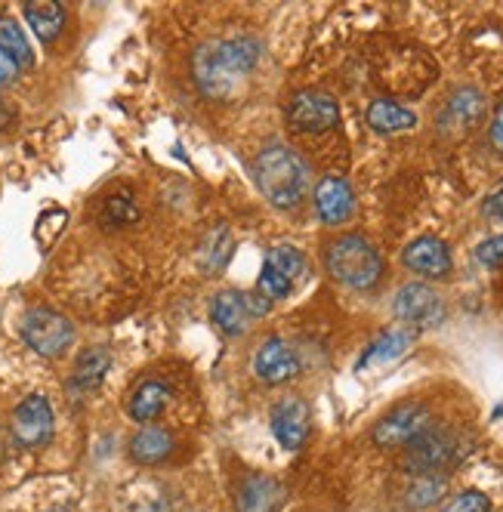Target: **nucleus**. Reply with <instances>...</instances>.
<instances>
[{
	"instance_id": "nucleus-1",
	"label": "nucleus",
	"mask_w": 503,
	"mask_h": 512,
	"mask_svg": "<svg viewBox=\"0 0 503 512\" xmlns=\"http://www.w3.org/2000/svg\"><path fill=\"white\" fill-rule=\"evenodd\" d=\"M263 50L254 38L207 41L195 50V78L207 99H229L247 71L260 62Z\"/></svg>"
},
{
	"instance_id": "nucleus-2",
	"label": "nucleus",
	"mask_w": 503,
	"mask_h": 512,
	"mask_svg": "<svg viewBox=\"0 0 503 512\" xmlns=\"http://www.w3.org/2000/svg\"><path fill=\"white\" fill-rule=\"evenodd\" d=\"M254 179L263 198L275 207H297L309 189L306 161L281 142H272L254 161Z\"/></svg>"
},
{
	"instance_id": "nucleus-3",
	"label": "nucleus",
	"mask_w": 503,
	"mask_h": 512,
	"mask_svg": "<svg viewBox=\"0 0 503 512\" xmlns=\"http://www.w3.org/2000/svg\"><path fill=\"white\" fill-rule=\"evenodd\" d=\"M328 272L352 290H368L383 275V260L377 247L362 235H343L328 247Z\"/></svg>"
},
{
	"instance_id": "nucleus-4",
	"label": "nucleus",
	"mask_w": 503,
	"mask_h": 512,
	"mask_svg": "<svg viewBox=\"0 0 503 512\" xmlns=\"http://www.w3.org/2000/svg\"><path fill=\"white\" fill-rule=\"evenodd\" d=\"M405 448V469L411 475H439L457 457V438L451 429L429 423Z\"/></svg>"
},
{
	"instance_id": "nucleus-5",
	"label": "nucleus",
	"mask_w": 503,
	"mask_h": 512,
	"mask_svg": "<svg viewBox=\"0 0 503 512\" xmlns=\"http://www.w3.org/2000/svg\"><path fill=\"white\" fill-rule=\"evenodd\" d=\"M22 340L44 358H59L71 343H75V327L71 321L53 309H31L22 318Z\"/></svg>"
},
{
	"instance_id": "nucleus-6",
	"label": "nucleus",
	"mask_w": 503,
	"mask_h": 512,
	"mask_svg": "<svg viewBox=\"0 0 503 512\" xmlns=\"http://www.w3.org/2000/svg\"><path fill=\"white\" fill-rule=\"evenodd\" d=\"M392 312L399 321L417 327V331H433L445 321V303L429 284L411 281L392 300Z\"/></svg>"
},
{
	"instance_id": "nucleus-7",
	"label": "nucleus",
	"mask_w": 503,
	"mask_h": 512,
	"mask_svg": "<svg viewBox=\"0 0 503 512\" xmlns=\"http://www.w3.org/2000/svg\"><path fill=\"white\" fill-rule=\"evenodd\" d=\"M337 121H340V105L331 93L303 90L287 105V124L300 133H325L337 127Z\"/></svg>"
},
{
	"instance_id": "nucleus-8",
	"label": "nucleus",
	"mask_w": 503,
	"mask_h": 512,
	"mask_svg": "<svg viewBox=\"0 0 503 512\" xmlns=\"http://www.w3.org/2000/svg\"><path fill=\"white\" fill-rule=\"evenodd\" d=\"M433 423L429 408L420 401H408V405L389 411L377 426H374V445L377 448H405L414 438Z\"/></svg>"
},
{
	"instance_id": "nucleus-9",
	"label": "nucleus",
	"mask_w": 503,
	"mask_h": 512,
	"mask_svg": "<svg viewBox=\"0 0 503 512\" xmlns=\"http://www.w3.org/2000/svg\"><path fill=\"white\" fill-rule=\"evenodd\" d=\"M53 435V408L44 395H28L13 411V438L22 448L47 445Z\"/></svg>"
},
{
	"instance_id": "nucleus-10",
	"label": "nucleus",
	"mask_w": 503,
	"mask_h": 512,
	"mask_svg": "<svg viewBox=\"0 0 503 512\" xmlns=\"http://www.w3.org/2000/svg\"><path fill=\"white\" fill-rule=\"evenodd\" d=\"M254 374L269 386L294 380L300 374V358H297L294 346L287 340H281V337L266 340L254 355Z\"/></svg>"
},
{
	"instance_id": "nucleus-11",
	"label": "nucleus",
	"mask_w": 503,
	"mask_h": 512,
	"mask_svg": "<svg viewBox=\"0 0 503 512\" xmlns=\"http://www.w3.org/2000/svg\"><path fill=\"white\" fill-rule=\"evenodd\" d=\"M309 405L303 398H281L272 408V435L278 438V445L284 451H300V445L309 435Z\"/></svg>"
},
{
	"instance_id": "nucleus-12",
	"label": "nucleus",
	"mask_w": 503,
	"mask_h": 512,
	"mask_svg": "<svg viewBox=\"0 0 503 512\" xmlns=\"http://www.w3.org/2000/svg\"><path fill=\"white\" fill-rule=\"evenodd\" d=\"M402 263L414 272V275H423V278H445L451 272V253H448V244L439 241V238H417L405 247L402 253Z\"/></svg>"
},
{
	"instance_id": "nucleus-13",
	"label": "nucleus",
	"mask_w": 503,
	"mask_h": 512,
	"mask_svg": "<svg viewBox=\"0 0 503 512\" xmlns=\"http://www.w3.org/2000/svg\"><path fill=\"white\" fill-rule=\"evenodd\" d=\"M315 210L321 216V223L340 226L355 213V195L349 189V182L340 176H325L315 186Z\"/></svg>"
},
{
	"instance_id": "nucleus-14",
	"label": "nucleus",
	"mask_w": 503,
	"mask_h": 512,
	"mask_svg": "<svg viewBox=\"0 0 503 512\" xmlns=\"http://www.w3.org/2000/svg\"><path fill=\"white\" fill-rule=\"evenodd\" d=\"M414 331L411 327H392V331H386V334H380L365 352H362V358H358V364H355V371L362 374V371H377V368H386V364H392V361H399L411 346H414Z\"/></svg>"
},
{
	"instance_id": "nucleus-15",
	"label": "nucleus",
	"mask_w": 503,
	"mask_h": 512,
	"mask_svg": "<svg viewBox=\"0 0 503 512\" xmlns=\"http://www.w3.org/2000/svg\"><path fill=\"white\" fill-rule=\"evenodd\" d=\"M284 488L272 475H247L238 488V512H278Z\"/></svg>"
},
{
	"instance_id": "nucleus-16",
	"label": "nucleus",
	"mask_w": 503,
	"mask_h": 512,
	"mask_svg": "<svg viewBox=\"0 0 503 512\" xmlns=\"http://www.w3.org/2000/svg\"><path fill=\"white\" fill-rule=\"evenodd\" d=\"M173 454V435L164 426H142L130 438V457L142 466H155Z\"/></svg>"
},
{
	"instance_id": "nucleus-17",
	"label": "nucleus",
	"mask_w": 503,
	"mask_h": 512,
	"mask_svg": "<svg viewBox=\"0 0 503 512\" xmlns=\"http://www.w3.org/2000/svg\"><path fill=\"white\" fill-rule=\"evenodd\" d=\"M368 124L371 130L389 136V133H405V130H414L417 127V115L411 108L392 102V99H377L368 105Z\"/></svg>"
},
{
	"instance_id": "nucleus-18",
	"label": "nucleus",
	"mask_w": 503,
	"mask_h": 512,
	"mask_svg": "<svg viewBox=\"0 0 503 512\" xmlns=\"http://www.w3.org/2000/svg\"><path fill=\"white\" fill-rule=\"evenodd\" d=\"M210 318H213V324H217L226 337L244 334L247 321H250V315L244 309V297L238 294V290H223V294L213 300V306H210Z\"/></svg>"
},
{
	"instance_id": "nucleus-19",
	"label": "nucleus",
	"mask_w": 503,
	"mask_h": 512,
	"mask_svg": "<svg viewBox=\"0 0 503 512\" xmlns=\"http://www.w3.org/2000/svg\"><path fill=\"white\" fill-rule=\"evenodd\" d=\"M167 401H170V389L164 383H158V380H146V383H139L133 389L127 411H130V417L136 423H149L167 408Z\"/></svg>"
},
{
	"instance_id": "nucleus-20",
	"label": "nucleus",
	"mask_w": 503,
	"mask_h": 512,
	"mask_svg": "<svg viewBox=\"0 0 503 512\" xmlns=\"http://www.w3.org/2000/svg\"><path fill=\"white\" fill-rule=\"evenodd\" d=\"M109 368H112L109 349H102V346L84 349L75 361V377H71V386L81 389V392H90L102 383V377L109 374Z\"/></svg>"
},
{
	"instance_id": "nucleus-21",
	"label": "nucleus",
	"mask_w": 503,
	"mask_h": 512,
	"mask_svg": "<svg viewBox=\"0 0 503 512\" xmlns=\"http://www.w3.org/2000/svg\"><path fill=\"white\" fill-rule=\"evenodd\" d=\"M482 105H485V99H482L479 90H473V87H460V90L448 99L445 112H442V121L451 124L454 130H466V127H473V124L479 121Z\"/></svg>"
},
{
	"instance_id": "nucleus-22",
	"label": "nucleus",
	"mask_w": 503,
	"mask_h": 512,
	"mask_svg": "<svg viewBox=\"0 0 503 512\" xmlns=\"http://www.w3.org/2000/svg\"><path fill=\"white\" fill-rule=\"evenodd\" d=\"M25 19L31 31L38 34L44 44H50L65 25V7L56 0H41V4H25Z\"/></svg>"
},
{
	"instance_id": "nucleus-23",
	"label": "nucleus",
	"mask_w": 503,
	"mask_h": 512,
	"mask_svg": "<svg viewBox=\"0 0 503 512\" xmlns=\"http://www.w3.org/2000/svg\"><path fill=\"white\" fill-rule=\"evenodd\" d=\"M229 256H232V232L226 226H217L198 247V263L207 272H217L229 263Z\"/></svg>"
},
{
	"instance_id": "nucleus-24",
	"label": "nucleus",
	"mask_w": 503,
	"mask_h": 512,
	"mask_svg": "<svg viewBox=\"0 0 503 512\" xmlns=\"http://www.w3.org/2000/svg\"><path fill=\"white\" fill-rule=\"evenodd\" d=\"M0 50L10 53L19 65H34V53H31V44L25 38V31L10 16L0 19Z\"/></svg>"
},
{
	"instance_id": "nucleus-25",
	"label": "nucleus",
	"mask_w": 503,
	"mask_h": 512,
	"mask_svg": "<svg viewBox=\"0 0 503 512\" xmlns=\"http://www.w3.org/2000/svg\"><path fill=\"white\" fill-rule=\"evenodd\" d=\"M266 266L275 269L278 275H284L287 281L294 284L306 272V256L297 247H291V244H278V247H272L266 253Z\"/></svg>"
},
{
	"instance_id": "nucleus-26",
	"label": "nucleus",
	"mask_w": 503,
	"mask_h": 512,
	"mask_svg": "<svg viewBox=\"0 0 503 512\" xmlns=\"http://www.w3.org/2000/svg\"><path fill=\"white\" fill-rule=\"evenodd\" d=\"M448 488V479L445 475H414V482L408 488V506L411 509H423V506H433Z\"/></svg>"
},
{
	"instance_id": "nucleus-27",
	"label": "nucleus",
	"mask_w": 503,
	"mask_h": 512,
	"mask_svg": "<svg viewBox=\"0 0 503 512\" xmlns=\"http://www.w3.org/2000/svg\"><path fill=\"white\" fill-rule=\"evenodd\" d=\"M65 223H68V213L59 210V207H50V210H44L38 216V226H34V238H38L41 250L53 247V241L59 238V232L65 229Z\"/></svg>"
},
{
	"instance_id": "nucleus-28",
	"label": "nucleus",
	"mask_w": 503,
	"mask_h": 512,
	"mask_svg": "<svg viewBox=\"0 0 503 512\" xmlns=\"http://www.w3.org/2000/svg\"><path fill=\"white\" fill-rule=\"evenodd\" d=\"M136 219H139V210H136V204H133V198L127 192L109 198V204H105V210H102V223L105 226H127V223H136Z\"/></svg>"
},
{
	"instance_id": "nucleus-29",
	"label": "nucleus",
	"mask_w": 503,
	"mask_h": 512,
	"mask_svg": "<svg viewBox=\"0 0 503 512\" xmlns=\"http://www.w3.org/2000/svg\"><path fill=\"white\" fill-rule=\"evenodd\" d=\"M257 290L260 294L272 303V300H284V297H291V290H294V284L287 281L284 275H278L275 269H269L266 263H263V269H260V281H257Z\"/></svg>"
},
{
	"instance_id": "nucleus-30",
	"label": "nucleus",
	"mask_w": 503,
	"mask_h": 512,
	"mask_svg": "<svg viewBox=\"0 0 503 512\" xmlns=\"http://www.w3.org/2000/svg\"><path fill=\"white\" fill-rule=\"evenodd\" d=\"M488 509H491V500L482 491H463L442 506V512H488Z\"/></svg>"
},
{
	"instance_id": "nucleus-31",
	"label": "nucleus",
	"mask_w": 503,
	"mask_h": 512,
	"mask_svg": "<svg viewBox=\"0 0 503 512\" xmlns=\"http://www.w3.org/2000/svg\"><path fill=\"white\" fill-rule=\"evenodd\" d=\"M476 260H479L485 269L503 266V235H494V238L482 241V244L476 247Z\"/></svg>"
},
{
	"instance_id": "nucleus-32",
	"label": "nucleus",
	"mask_w": 503,
	"mask_h": 512,
	"mask_svg": "<svg viewBox=\"0 0 503 512\" xmlns=\"http://www.w3.org/2000/svg\"><path fill=\"white\" fill-rule=\"evenodd\" d=\"M241 297H244V309H247V315H250V318L266 315V312L272 309V303L260 294V290H257V294H241Z\"/></svg>"
},
{
	"instance_id": "nucleus-33",
	"label": "nucleus",
	"mask_w": 503,
	"mask_h": 512,
	"mask_svg": "<svg viewBox=\"0 0 503 512\" xmlns=\"http://www.w3.org/2000/svg\"><path fill=\"white\" fill-rule=\"evenodd\" d=\"M19 71H22V65H19L10 53L0 50V84L16 81V78H19Z\"/></svg>"
},
{
	"instance_id": "nucleus-34",
	"label": "nucleus",
	"mask_w": 503,
	"mask_h": 512,
	"mask_svg": "<svg viewBox=\"0 0 503 512\" xmlns=\"http://www.w3.org/2000/svg\"><path fill=\"white\" fill-rule=\"evenodd\" d=\"M488 139H491V145H494L497 152H503V105L497 108V115H494V121H491Z\"/></svg>"
},
{
	"instance_id": "nucleus-35",
	"label": "nucleus",
	"mask_w": 503,
	"mask_h": 512,
	"mask_svg": "<svg viewBox=\"0 0 503 512\" xmlns=\"http://www.w3.org/2000/svg\"><path fill=\"white\" fill-rule=\"evenodd\" d=\"M485 213H488L491 219H503V186L485 201Z\"/></svg>"
},
{
	"instance_id": "nucleus-36",
	"label": "nucleus",
	"mask_w": 503,
	"mask_h": 512,
	"mask_svg": "<svg viewBox=\"0 0 503 512\" xmlns=\"http://www.w3.org/2000/svg\"><path fill=\"white\" fill-rule=\"evenodd\" d=\"M53 512H68V509H53Z\"/></svg>"
}]
</instances>
